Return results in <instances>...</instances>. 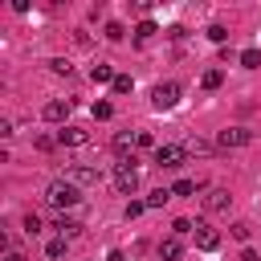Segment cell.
Returning a JSON list of instances; mask_svg holds the SVG:
<instances>
[{
    "label": "cell",
    "mask_w": 261,
    "mask_h": 261,
    "mask_svg": "<svg viewBox=\"0 0 261 261\" xmlns=\"http://www.w3.org/2000/svg\"><path fill=\"white\" fill-rule=\"evenodd\" d=\"M212 147H216V143H208V139H200V135H192V139L184 143V151H188V155H208Z\"/></svg>",
    "instance_id": "14"
},
{
    "label": "cell",
    "mask_w": 261,
    "mask_h": 261,
    "mask_svg": "<svg viewBox=\"0 0 261 261\" xmlns=\"http://www.w3.org/2000/svg\"><path fill=\"white\" fill-rule=\"evenodd\" d=\"M179 257H184L179 237H163V241H159V261H179Z\"/></svg>",
    "instance_id": "13"
},
{
    "label": "cell",
    "mask_w": 261,
    "mask_h": 261,
    "mask_svg": "<svg viewBox=\"0 0 261 261\" xmlns=\"http://www.w3.org/2000/svg\"><path fill=\"white\" fill-rule=\"evenodd\" d=\"M130 90H135V82H130L126 73H118V77H114V94H130Z\"/></svg>",
    "instance_id": "26"
},
{
    "label": "cell",
    "mask_w": 261,
    "mask_h": 261,
    "mask_svg": "<svg viewBox=\"0 0 261 261\" xmlns=\"http://www.w3.org/2000/svg\"><path fill=\"white\" fill-rule=\"evenodd\" d=\"M167 200H171V188H155V192L147 196V208H163Z\"/></svg>",
    "instance_id": "18"
},
{
    "label": "cell",
    "mask_w": 261,
    "mask_h": 261,
    "mask_svg": "<svg viewBox=\"0 0 261 261\" xmlns=\"http://www.w3.org/2000/svg\"><path fill=\"white\" fill-rule=\"evenodd\" d=\"M175 102H179V86H175V82H159V86L151 90V106H155V110H171Z\"/></svg>",
    "instance_id": "4"
},
{
    "label": "cell",
    "mask_w": 261,
    "mask_h": 261,
    "mask_svg": "<svg viewBox=\"0 0 261 261\" xmlns=\"http://www.w3.org/2000/svg\"><path fill=\"white\" fill-rule=\"evenodd\" d=\"M208 41L224 45V41H228V29H224V24H208Z\"/></svg>",
    "instance_id": "22"
},
{
    "label": "cell",
    "mask_w": 261,
    "mask_h": 261,
    "mask_svg": "<svg viewBox=\"0 0 261 261\" xmlns=\"http://www.w3.org/2000/svg\"><path fill=\"white\" fill-rule=\"evenodd\" d=\"M49 69H53V73H65V77L73 73V65H69V61H61V57H53V61H49Z\"/></svg>",
    "instance_id": "29"
},
{
    "label": "cell",
    "mask_w": 261,
    "mask_h": 261,
    "mask_svg": "<svg viewBox=\"0 0 261 261\" xmlns=\"http://www.w3.org/2000/svg\"><path fill=\"white\" fill-rule=\"evenodd\" d=\"M135 147H139V135H130V130H118V135H114V151H118L122 159H130Z\"/></svg>",
    "instance_id": "11"
},
{
    "label": "cell",
    "mask_w": 261,
    "mask_h": 261,
    "mask_svg": "<svg viewBox=\"0 0 261 261\" xmlns=\"http://www.w3.org/2000/svg\"><path fill=\"white\" fill-rule=\"evenodd\" d=\"M249 143H253V130H245V126H228V130H220V135H216V147H220V151L249 147Z\"/></svg>",
    "instance_id": "5"
},
{
    "label": "cell",
    "mask_w": 261,
    "mask_h": 261,
    "mask_svg": "<svg viewBox=\"0 0 261 261\" xmlns=\"http://www.w3.org/2000/svg\"><path fill=\"white\" fill-rule=\"evenodd\" d=\"M69 110H73V102H69V98H53V102H45V110H41V114H45V122H61V126H65Z\"/></svg>",
    "instance_id": "9"
},
{
    "label": "cell",
    "mask_w": 261,
    "mask_h": 261,
    "mask_svg": "<svg viewBox=\"0 0 261 261\" xmlns=\"http://www.w3.org/2000/svg\"><path fill=\"white\" fill-rule=\"evenodd\" d=\"M65 179L77 184V188H90V184H98V167L94 163H69L65 167Z\"/></svg>",
    "instance_id": "6"
},
{
    "label": "cell",
    "mask_w": 261,
    "mask_h": 261,
    "mask_svg": "<svg viewBox=\"0 0 261 261\" xmlns=\"http://www.w3.org/2000/svg\"><path fill=\"white\" fill-rule=\"evenodd\" d=\"M241 65H245V69H257V65H261V53H257V49H245V53H241Z\"/></svg>",
    "instance_id": "23"
},
{
    "label": "cell",
    "mask_w": 261,
    "mask_h": 261,
    "mask_svg": "<svg viewBox=\"0 0 261 261\" xmlns=\"http://www.w3.org/2000/svg\"><path fill=\"white\" fill-rule=\"evenodd\" d=\"M24 232H29V237H37V232H41V216H37V212H29V216H24Z\"/></svg>",
    "instance_id": "28"
},
{
    "label": "cell",
    "mask_w": 261,
    "mask_h": 261,
    "mask_svg": "<svg viewBox=\"0 0 261 261\" xmlns=\"http://www.w3.org/2000/svg\"><path fill=\"white\" fill-rule=\"evenodd\" d=\"M192 237H196V249H204V253H212V249L220 245V232H216L208 220H196V232H192Z\"/></svg>",
    "instance_id": "8"
},
{
    "label": "cell",
    "mask_w": 261,
    "mask_h": 261,
    "mask_svg": "<svg viewBox=\"0 0 261 261\" xmlns=\"http://www.w3.org/2000/svg\"><path fill=\"white\" fill-rule=\"evenodd\" d=\"M90 77H94V82H110V86H114V77H118V73H114L110 65H102V61H98V65L90 69Z\"/></svg>",
    "instance_id": "16"
},
{
    "label": "cell",
    "mask_w": 261,
    "mask_h": 261,
    "mask_svg": "<svg viewBox=\"0 0 261 261\" xmlns=\"http://www.w3.org/2000/svg\"><path fill=\"white\" fill-rule=\"evenodd\" d=\"M106 261H126V257H122V249H110V253H106Z\"/></svg>",
    "instance_id": "32"
},
{
    "label": "cell",
    "mask_w": 261,
    "mask_h": 261,
    "mask_svg": "<svg viewBox=\"0 0 261 261\" xmlns=\"http://www.w3.org/2000/svg\"><path fill=\"white\" fill-rule=\"evenodd\" d=\"M65 245H69V241H65V237H57V241H49V249H45V253L57 261V257H65Z\"/></svg>",
    "instance_id": "25"
},
{
    "label": "cell",
    "mask_w": 261,
    "mask_h": 261,
    "mask_svg": "<svg viewBox=\"0 0 261 261\" xmlns=\"http://www.w3.org/2000/svg\"><path fill=\"white\" fill-rule=\"evenodd\" d=\"M184 159H188L184 143H159V147H155V167L175 171V167H184Z\"/></svg>",
    "instance_id": "3"
},
{
    "label": "cell",
    "mask_w": 261,
    "mask_h": 261,
    "mask_svg": "<svg viewBox=\"0 0 261 261\" xmlns=\"http://www.w3.org/2000/svg\"><path fill=\"white\" fill-rule=\"evenodd\" d=\"M49 208H57V212H65V208H73L77 200H82V188L77 184H69V179H53L49 188H45V196H41Z\"/></svg>",
    "instance_id": "1"
},
{
    "label": "cell",
    "mask_w": 261,
    "mask_h": 261,
    "mask_svg": "<svg viewBox=\"0 0 261 261\" xmlns=\"http://www.w3.org/2000/svg\"><path fill=\"white\" fill-rule=\"evenodd\" d=\"M155 33H159V29H155V20H143V24L135 29V41H139V45H147V41H151Z\"/></svg>",
    "instance_id": "15"
},
{
    "label": "cell",
    "mask_w": 261,
    "mask_h": 261,
    "mask_svg": "<svg viewBox=\"0 0 261 261\" xmlns=\"http://www.w3.org/2000/svg\"><path fill=\"white\" fill-rule=\"evenodd\" d=\"M232 237H237V241H249V224L237 220V224H232Z\"/></svg>",
    "instance_id": "31"
},
{
    "label": "cell",
    "mask_w": 261,
    "mask_h": 261,
    "mask_svg": "<svg viewBox=\"0 0 261 261\" xmlns=\"http://www.w3.org/2000/svg\"><path fill=\"white\" fill-rule=\"evenodd\" d=\"M196 188H200L196 179H175V184H171V196H192Z\"/></svg>",
    "instance_id": "20"
},
{
    "label": "cell",
    "mask_w": 261,
    "mask_h": 261,
    "mask_svg": "<svg viewBox=\"0 0 261 261\" xmlns=\"http://www.w3.org/2000/svg\"><path fill=\"white\" fill-rule=\"evenodd\" d=\"M114 188H118L122 196H135V188H139V167H135V159H118V163H114Z\"/></svg>",
    "instance_id": "2"
},
{
    "label": "cell",
    "mask_w": 261,
    "mask_h": 261,
    "mask_svg": "<svg viewBox=\"0 0 261 261\" xmlns=\"http://www.w3.org/2000/svg\"><path fill=\"white\" fill-rule=\"evenodd\" d=\"M0 261H24V257H20V253H4Z\"/></svg>",
    "instance_id": "34"
},
{
    "label": "cell",
    "mask_w": 261,
    "mask_h": 261,
    "mask_svg": "<svg viewBox=\"0 0 261 261\" xmlns=\"http://www.w3.org/2000/svg\"><path fill=\"white\" fill-rule=\"evenodd\" d=\"M147 212V200H130L126 204V220H135V216H143Z\"/></svg>",
    "instance_id": "27"
},
{
    "label": "cell",
    "mask_w": 261,
    "mask_h": 261,
    "mask_svg": "<svg viewBox=\"0 0 261 261\" xmlns=\"http://www.w3.org/2000/svg\"><path fill=\"white\" fill-rule=\"evenodd\" d=\"M57 143H61V147H86V143H90V130H86V126L65 122V126L57 130Z\"/></svg>",
    "instance_id": "7"
},
{
    "label": "cell",
    "mask_w": 261,
    "mask_h": 261,
    "mask_svg": "<svg viewBox=\"0 0 261 261\" xmlns=\"http://www.w3.org/2000/svg\"><path fill=\"white\" fill-rule=\"evenodd\" d=\"M228 204H232L228 188H208V192H204V208H208V212H228Z\"/></svg>",
    "instance_id": "10"
},
{
    "label": "cell",
    "mask_w": 261,
    "mask_h": 261,
    "mask_svg": "<svg viewBox=\"0 0 261 261\" xmlns=\"http://www.w3.org/2000/svg\"><path fill=\"white\" fill-rule=\"evenodd\" d=\"M220 82H224V73H220V69H204V77H200V86H204V90H216Z\"/></svg>",
    "instance_id": "19"
},
{
    "label": "cell",
    "mask_w": 261,
    "mask_h": 261,
    "mask_svg": "<svg viewBox=\"0 0 261 261\" xmlns=\"http://www.w3.org/2000/svg\"><path fill=\"white\" fill-rule=\"evenodd\" d=\"M241 261H261V257H257L253 249H245V253H241Z\"/></svg>",
    "instance_id": "33"
},
{
    "label": "cell",
    "mask_w": 261,
    "mask_h": 261,
    "mask_svg": "<svg viewBox=\"0 0 261 261\" xmlns=\"http://www.w3.org/2000/svg\"><path fill=\"white\" fill-rule=\"evenodd\" d=\"M90 114H94V118H98V122H106V118H110V114H114V106H110V102H106V98H98V102H94V106H90Z\"/></svg>",
    "instance_id": "17"
},
{
    "label": "cell",
    "mask_w": 261,
    "mask_h": 261,
    "mask_svg": "<svg viewBox=\"0 0 261 261\" xmlns=\"http://www.w3.org/2000/svg\"><path fill=\"white\" fill-rule=\"evenodd\" d=\"M188 232H196V224H192V220H184V216H179V220H175V224H171V237H188Z\"/></svg>",
    "instance_id": "24"
},
{
    "label": "cell",
    "mask_w": 261,
    "mask_h": 261,
    "mask_svg": "<svg viewBox=\"0 0 261 261\" xmlns=\"http://www.w3.org/2000/svg\"><path fill=\"white\" fill-rule=\"evenodd\" d=\"M53 228H57V237H65V241H73V237L82 232V224H77L73 216H65V212H57V220H53Z\"/></svg>",
    "instance_id": "12"
},
{
    "label": "cell",
    "mask_w": 261,
    "mask_h": 261,
    "mask_svg": "<svg viewBox=\"0 0 261 261\" xmlns=\"http://www.w3.org/2000/svg\"><path fill=\"white\" fill-rule=\"evenodd\" d=\"M33 143H37V147H41V151H53V147H57V139H49V135H37V139H33Z\"/></svg>",
    "instance_id": "30"
},
{
    "label": "cell",
    "mask_w": 261,
    "mask_h": 261,
    "mask_svg": "<svg viewBox=\"0 0 261 261\" xmlns=\"http://www.w3.org/2000/svg\"><path fill=\"white\" fill-rule=\"evenodd\" d=\"M102 33H106V41H122V37H126V29H122L118 20H110V24L102 29Z\"/></svg>",
    "instance_id": "21"
}]
</instances>
